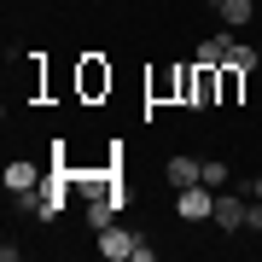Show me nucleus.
Here are the masks:
<instances>
[{
    "label": "nucleus",
    "instance_id": "nucleus-1",
    "mask_svg": "<svg viewBox=\"0 0 262 262\" xmlns=\"http://www.w3.org/2000/svg\"><path fill=\"white\" fill-rule=\"evenodd\" d=\"M175 215L181 222H210L215 215V192L204 187V181H198V187H181L175 192Z\"/></svg>",
    "mask_w": 262,
    "mask_h": 262
},
{
    "label": "nucleus",
    "instance_id": "nucleus-2",
    "mask_svg": "<svg viewBox=\"0 0 262 262\" xmlns=\"http://www.w3.org/2000/svg\"><path fill=\"white\" fill-rule=\"evenodd\" d=\"M76 88H82V99L111 94V64H105V58H82V70H76Z\"/></svg>",
    "mask_w": 262,
    "mask_h": 262
},
{
    "label": "nucleus",
    "instance_id": "nucleus-3",
    "mask_svg": "<svg viewBox=\"0 0 262 262\" xmlns=\"http://www.w3.org/2000/svg\"><path fill=\"white\" fill-rule=\"evenodd\" d=\"M134 245H140V239H134L128 227H99V256H105V262H122V256H134Z\"/></svg>",
    "mask_w": 262,
    "mask_h": 262
},
{
    "label": "nucleus",
    "instance_id": "nucleus-4",
    "mask_svg": "<svg viewBox=\"0 0 262 262\" xmlns=\"http://www.w3.org/2000/svg\"><path fill=\"white\" fill-rule=\"evenodd\" d=\"M192 105H222V70H215V64H198V76H192Z\"/></svg>",
    "mask_w": 262,
    "mask_h": 262
},
{
    "label": "nucleus",
    "instance_id": "nucleus-5",
    "mask_svg": "<svg viewBox=\"0 0 262 262\" xmlns=\"http://www.w3.org/2000/svg\"><path fill=\"white\" fill-rule=\"evenodd\" d=\"M163 175H169V187H198V181H204V163H198V158H169V169H163Z\"/></svg>",
    "mask_w": 262,
    "mask_h": 262
},
{
    "label": "nucleus",
    "instance_id": "nucleus-6",
    "mask_svg": "<svg viewBox=\"0 0 262 262\" xmlns=\"http://www.w3.org/2000/svg\"><path fill=\"white\" fill-rule=\"evenodd\" d=\"M227 47H233V29H222V35H210V41H198V58H192V64H227Z\"/></svg>",
    "mask_w": 262,
    "mask_h": 262
},
{
    "label": "nucleus",
    "instance_id": "nucleus-7",
    "mask_svg": "<svg viewBox=\"0 0 262 262\" xmlns=\"http://www.w3.org/2000/svg\"><path fill=\"white\" fill-rule=\"evenodd\" d=\"M215 227H227V233H233V227H245V198L233 192V198H215V215H210Z\"/></svg>",
    "mask_w": 262,
    "mask_h": 262
},
{
    "label": "nucleus",
    "instance_id": "nucleus-8",
    "mask_svg": "<svg viewBox=\"0 0 262 262\" xmlns=\"http://www.w3.org/2000/svg\"><path fill=\"white\" fill-rule=\"evenodd\" d=\"M6 192H35V163H6Z\"/></svg>",
    "mask_w": 262,
    "mask_h": 262
},
{
    "label": "nucleus",
    "instance_id": "nucleus-9",
    "mask_svg": "<svg viewBox=\"0 0 262 262\" xmlns=\"http://www.w3.org/2000/svg\"><path fill=\"white\" fill-rule=\"evenodd\" d=\"M215 12H222V24H227V29H245V24H251V0H222Z\"/></svg>",
    "mask_w": 262,
    "mask_h": 262
},
{
    "label": "nucleus",
    "instance_id": "nucleus-10",
    "mask_svg": "<svg viewBox=\"0 0 262 262\" xmlns=\"http://www.w3.org/2000/svg\"><path fill=\"white\" fill-rule=\"evenodd\" d=\"M215 70H222V105H233L245 94V70H233V64H215Z\"/></svg>",
    "mask_w": 262,
    "mask_h": 262
},
{
    "label": "nucleus",
    "instance_id": "nucleus-11",
    "mask_svg": "<svg viewBox=\"0 0 262 262\" xmlns=\"http://www.w3.org/2000/svg\"><path fill=\"white\" fill-rule=\"evenodd\" d=\"M227 64H233V70H245V76H251V70L262 64V53H251V47H245V41H233V47H227Z\"/></svg>",
    "mask_w": 262,
    "mask_h": 262
},
{
    "label": "nucleus",
    "instance_id": "nucleus-12",
    "mask_svg": "<svg viewBox=\"0 0 262 262\" xmlns=\"http://www.w3.org/2000/svg\"><path fill=\"white\" fill-rule=\"evenodd\" d=\"M204 187H227V163L222 158H204Z\"/></svg>",
    "mask_w": 262,
    "mask_h": 262
},
{
    "label": "nucleus",
    "instance_id": "nucleus-13",
    "mask_svg": "<svg viewBox=\"0 0 262 262\" xmlns=\"http://www.w3.org/2000/svg\"><path fill=\"white\" fill-rule=\"evenodd\" d=\"M245 227H251V233H262V198H256V204H245Z\"/></svg>",
    "mask_w": 262,
    "mask_h": 262
},
{
    "label": "nucleus",
    "instance_id": "nucleus-14",
    "mask_svg": "<svg viewBox=\"0 0 262 262\" xmlns=\"http://www.w3.org/2000/svg\"><path fill=\"white\" fill-rule=\"evenodd\" d=\"M251 198H262V175H256V181H251Z\"/></svg>",
    "mask_w": 262,
    "mask_h": 262
}]
</instances>
